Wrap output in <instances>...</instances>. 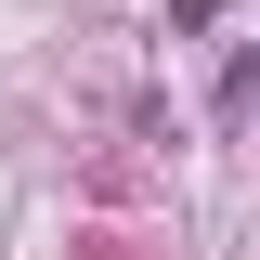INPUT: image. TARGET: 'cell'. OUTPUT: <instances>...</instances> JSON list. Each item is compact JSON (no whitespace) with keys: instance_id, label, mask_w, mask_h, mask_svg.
<instances>
[{"instance_id":"obj_1","label":"cell","mask_w":260,"mask_h":260,"mask_svg":"<svg viewBox=\"0 0 260 260\" xmlns=\"http://www.w3.org/2000/svg\"><path fill=\"white\" fill-rule=\"evenodd\" d=\"M208 13H221V0H169V26H182V39H195V26H208Z\"/></svg>"}]
</instances>
